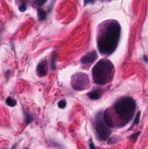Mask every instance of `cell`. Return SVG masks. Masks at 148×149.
Here are the masks:
<instances>
[{
    "instance_id": "cell-15",
    "label": "cell",
    "mask_w": 148,
    "mask_h": 149,
    "mask_svg": "<svg viewBox=\"0 0 148 149\" xmlns=\"http://www.w3.org/2000/svg\"><path fill=\"white\" fill-rule=\"evenodd\" d=\"M25 116H26V124H30L31 122H32L34 120V117H33V115L32 113H27Z\"/></svg>"
},
{
    "instance_id": "cell-14",
    "label": "cell",
    "mask_w": 148,
    "mask_h": 149,
    "mask_svg": "<svg viewBox=\"0 0 148 149\" xmlns=\"http://www.w3.org/2000/svg\"><path fill=\"white\" fill-rule=\"evenodd\" d=\"M48 0H34V4L37 8H41Z\"/></svg>"
},
{
    "instance_id": "cell-20",
    "label": "cell",
    "mask_w": 148,
    "mask_h": 149,
    "mask_svg": "<svg viewBox=\"0 0 148 149\" xmlns=\"http://www.w3.org/2000/svg\"><path fill=\"white\" fill-rule=\"evenodd\" d=\"M89 147H90V149H97L96 147H95V145H94V143L92 142V140L89 141Z\"/></svg>"
},
{
    "instance_id": "cell-11",
    "label": "cell",
    "mask_w": 148,
    "mask_h": 149,
    "mask_svg": "<svg viewBox=\"0 0 148 149\" xmlns=\"http://www.w3.org/2000/svg\"><path fill=\"white\" fill-rule=\"evenodd\" d=\"M56 51H54L52 55V59H51V67L52 70H56L57 65H56Z\"/></svg>"
},
{
    "instance_id": "cell-7",
    "label": "cell",
    "mask_w": 148,
    "mask_h": 149,
    "mask_svg": "<svg viewBox=\"0 0 148 149\" xmlns=\"http://www.w3.org/2000/svg\"><path fill=\"white\" fill-rule=\"evenodd\" d=\"M97 59H98V54H97L96 51H92L82 57L80 61H81V64L83 65H90L94 62Z\"/></svg>"
},
{
    "instance_id": "cell-9",
    "label": "cell",
    "mask_w": 148,
    "mask_h": 149,
    "mask_svg": "<svg viewBox=\"0 0 148 149\" xmlns=\"http://www.w3.org/2000/svg\"><path fill=\"white\" fill-rule=\"evenodd\" d=\"M102 93H103V90L100 89V88H97V89L89 92V93H87V96L89 97V99H91L97 100L100 99V97L102 96Z\"/></svg>"
},
{
    "instance_id": "cell-1",
    "label": "cell",
    "mask_w": 148,
    "mask_h": 149,
    "mask_svg": "<svg viewBox=\"0 0 148 149\" xmlns=\"http://www.w3.org/2000/svg\"><path fill=\"white\" fill-rule=\"evenodd\" d=\"M121 27L116 20H107L100 25L97 46L100 54L109 56L115 51L120 39Z\"/></svg>"
},
{
    "instance_id": "cell-2",
    "label": "cell",
    "mask_w": 148,
    "mask_h": 149,
    "mask_svg": "<svg viewBox=\"0 0 148 149\" xmlns=\"http://www.w3.org/2000/svg\"><path fill=\"white\" fill-rule=\"evenodd\" d=\"M114 65L110 60L100 59L92 70V79L95 84L104 85L109 83L114 76Z\"/></svg>"
},
{
    "instance_id": "cell-5",
    "label": "cell",
    "mask_w": 148,
    "mask_h": 149,
    "mask_svg": "<svg viewBox=\"0 0 148 149\" xmlns=\"http://www.w3.org/2000/svg\"><path fill=\"white\" fill-rule=\"evenodd\" d=\"M95 131L97 133V135L101 140H106L111 135L110 127H107L106 123L104 122L103 119L101 116H97L96 122H95Z\"/></svg>"
},
{
    "instance_id": "cell-8",
    "label": "cell",
    "mask_w": 148,
    "mask_h": 149,
    "mask_svg": "<svg viewBox=\"0 0 148 149\" xmlns=\"http://www.w3.org/2000/svg\"><path fill=\"white\" fill-rule=\"evenodd\" d=\"M102 119H103L104 122L106 123V125L107 126V127H109L110 128L115 127L114 121H113V119H112V115L110 114L109 111H108V110H106L103 113V115H102Z\"/></svg>"
},
{
    "instance_id": "cell-13",
    "label": "cell",
    "mask_w": 148,
    "mask_h": 149,
    "mask_svg": "<svg viewBox=\"0 0 148 149\" xmlns=\"http://www.w3.org/2000/svg\"><path fill=\"white\" fill-rule=\"evenodd\" d=\"M21 1V4L18 6V10L21 12H24L27 10V4H26V1L25 0H20Z\"/></svg>"
},
{
    "instance_id": "cell-12",
    "label": "cell",
    "mask_w": 148,
    "mask_h": 149,
    "mask_svg": "<svg viewBox=\"0 0 148 149\" xmlns=\"http://www.w3.org/2000/svg\"><path fill=\"white\" fill-rule=\"evenodd\" d=\"M5 102H6V105H8L11 107H15V105H17V101L15 99H13L11 97H8V98L6 99V100H5Z\"/></svg>"
},
{
    "instance_id": "cell-19",
    "label": "cell",
    "mask_w": 148,
    "mask_h": 149,
    "mask_svg": "<svg viewBox=\"0 0 148 149\" xmlns=\"http://www.w3.org/2000/svg\"><path fill=\"white\" fill-rule=\"evenodd\" d=\"M97 0H84V5H87L88 4H93Z\"/></svg>"
},
{
    "instance_id": "cell-21",
    "label": "cell",
    "mask_w": 148,
    "mask_h": 149,
    "mask_svg": "<svg viewBox=\"0 0 148 149\" xmlns=\"http://www.w3.org/2000/svg\"><path fill=\"white\" fill-rule=\"evenodd\" d=\"M143 60H144L145 62L148 63V58H147V56H144V58H143Z\"/></svg>"
},
{
    "instance_id": "cell-6",
    "label": "cell",
    "mask_w": 148,
    "mask_h": 149,
    "mask_svg": "<svg viewBox=\"0 0 148 149\" xmlns=\"http://www.w3.org/2000/svg\"><path fill=\"white\" fill-rule=\"evenodd\" d=\"M37 74L38 77H45L48 73V63L46 59H43L37 65Z\"/></svg>"
},
{
    "instance_id": "cell-18",
    "label": "cell",
    "mask_w": 148,
    "mask_h": 149,
    "mask_svg": "<svg viewBox=\"0 0 148 149\" xmlns=\"http://www.w3.org/2000/svg\"><path fill=\"white\" fill-rule=\"evenodd\" d=\"M139 119H140V112H139L137 116H136L135 120H134V123L132 124V126H135V125H138L139 123Z\"/></svg>"
},
{
    "instance_id": "cell-10",
    "label": "cell",
    "mask_w": 148,
    "mask_h": 149,
    "mask_svg": "<svg viewBox=\"0 0 148 149\" xmlns=\"http://www.w3.org/2000/svg\"><path fill=\"white\" fill-rule=\"evenodd\" d=\"M38 10V18L39 21H45L47 18V11H45L42 8H37Z\"/></svg>"
},
{
    "instance_id": "cell-16",
    "label": "cell",
    "mask_w": 148,
    "mask_h": 149,
    "mask_svg": "<svg viewBox=\"0 0 148 149\" xmlns=\"http://www.w3.org/2000/svg\"><path fill=\"white\" fill-rule=\"evenodd\" d=\"M58 107L61 109H64V108L66 107V100L65 99H61L60 101L58 103Z\"/></svg>"
},
{
    "instance_id": "cell-3",
    "label": "cell",
    "mask_w": 148,
    "mask_h": 149,
    "mask_svg": "<svg viewBox=\"0 0 148 149\" xmlns=\"http://www.w3.org/2000/svg\"><path fill=\"white\" fill-rule=\"evenodd\" d=\"M114 111L124 125L132 119L136 111V102L131 97H124L119 99L114 105Z\"/></svg>"
},
{
    "instance_id": "cell-17",
    "label": "cell",
    "mask_w": 148,
    "mask_h": 149,
    "mask_svg": "<svg viewBox=\"0 0 148 149\" xmlns=\"http://www.w3.org/2000/svg\"><path fill=\"white\" fill-rule=\"evenodd\" d=\"M139 134H140V132H138V133H134V134H132V135L130 137V139L132 140V141H136V140H137V139H138V137H139Z\"/></svg>"
},
{
    "instance_id": "cell-4",
    "label": "cell",
    "mask_w": 148,
    "mask_h": 149,
    "mask_svg": "<svg viewBox=\"0 0 148 149\" xmlns=\"http://www.w3.org/2000/svg\"><path fill=\"white\" fill-rule=\"evenodd\" d=\"M90 80L89 77L86 73H77L72 76L71 85L74 90L76 91H83L89 86Z\"/></svg>"
}]
</instances>
